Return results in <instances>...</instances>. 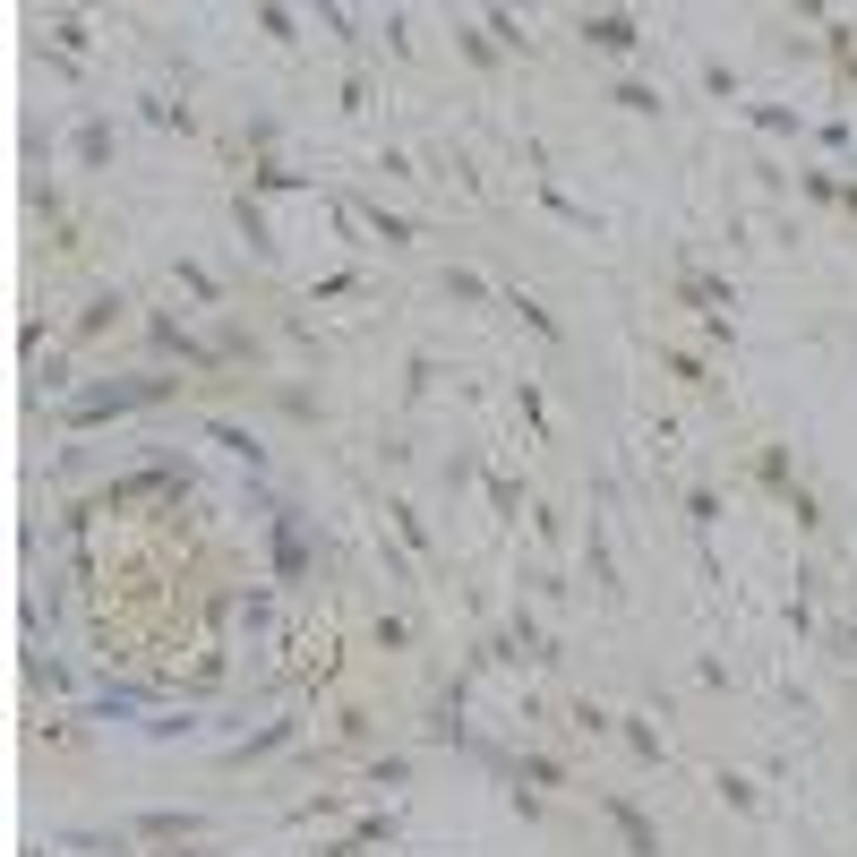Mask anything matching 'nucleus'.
<instances>
[{
	"instance_id": "1",
	"label": "nucleus",
	"mask_w": 857,
	"mask_h": 857,
	"mask_svg": "<svg viewBox=\"0 0 857 857\" xmlns=\"http://www.w3.org/2000/svg\"><path fill=\"white\" fill-rule=\"evenodd\" d=\"M592 43H609V52H618V43H634V27H627V18H592Z\"/></svg>"
}]
</instances>
